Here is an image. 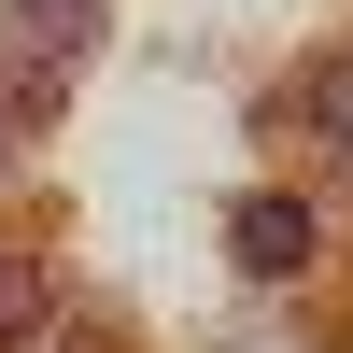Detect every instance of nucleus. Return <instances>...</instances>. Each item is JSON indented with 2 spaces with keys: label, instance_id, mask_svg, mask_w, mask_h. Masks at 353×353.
<instances>
[{
  "label": "nucleus",
  "instance_id": "1",
  "mask_svg": "<svg viewBox=\"0 0 353 353\" xmlns=\"http://www.w3.org/2000/svg\"><path fill=\"white\" fill-rule=\"evenodd\" d=\"M99 14L113 0H0V128H57L85 85V57H99Z\"/></svg>",
  "mask_w": 353,
  "mask_h": 353
},
{
  "label": "nucleus",
  "instance_id": "2",
  "mask_svg": "<svg viewBox=\"0 0 353 353\" xmlns=\"http://www.w3.org/2000/svg\"><path fill=\"white\" fill-rule=\"evenodd\" d=\"M226 254H241V283H297L311 254H325V212H311L297 184H254L241 212H226Z\"/></svg>",
  "mask_w": 353,
  "mask_h": 353
},
{
  "label": "nucleus",
  "instance_id": "3",
  "mask_svg": "<svg viewBox=\"0 0 353 353\" xmlns=\"http://www.w3.org/2000/svg\"><path fill=\"white\" fill-rule=\"evenodd\" d=\"M43 339H57V254L14 241L0 254V353H43Z\"/></svg>",
  "mask_w": 353,
  "mask_h": 353
},
{
  "label": "nucleus",
  "instance_id": "4",
  "mask_svg": "<svg viewBox=\"0 0 353 353\" xmlns=\"http://www.w3.org/2000/svg\"><path fill=\"white\" fill-rule=\"evenodd\" d=\"M311 141H325V156H353V57H325V71H311Z\"/></svg>",
  "mask_w": 353,
  "mask_h": 353
},
{
  "label": "nucleus",
  "instance_id": "5",
  "mask_svg": "<svg viewBox=\"0 0 353 353\" xmlns=\"http://www.w3.org/2000/svg\"><path fill=\"white\" fill-rule=\"evenodd\" d=\"M43 353H113V339H43Z\"/></svg>",
  "mask_w": 353,
  "mask_h": 353
},
{
  "label": "nucleus",
  "instance_id": "6",
  "mask_svg": "<svg viewBox=\"0 0 353 353\" xmlns=\"http://www.w3.org/2000/svg\"><path fill=\"white\" fill-rule=\"evenodd\" d=\"M0 170H14V128H0Z\"/></svg>",
  "mask_w": 353,
  "mask_h": 353
}]
</instances>
